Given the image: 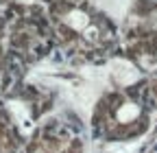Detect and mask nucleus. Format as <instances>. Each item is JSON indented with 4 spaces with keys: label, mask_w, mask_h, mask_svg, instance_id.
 I'll list each match as a JSON object with an SVG mask.
<instances>
[{
    "label": "nucleus",
    "mask_w": 157,
    "mask_h": 153,
    "mask_svg": "<svg viewBox=\"0 0 157 153\" xmlns=\"http://www.w3.org/2000/svg\"><path fill=\"white\" fill-rule=\"evenodd\" d=\"M137 116H140V107H137L135 103H131V101L122 103L120 107L116 109V118H118V123H122V125H129V123H133Z\"/></svg>",
    "instance_id": "nucleus-3"
},
{
    "label": "nucleus",
    "mask_w": 157,
    "mask_h": 153,
    "mask_svg": "<svg viewBox=\"0 0 157 153\" xmlns=\"http://www.w3.org/2000/svg\"><path fill=\"white\" fill-rule=\"evenodd\" d=\"M111 70L116 72L113 76H116L120 83H133V81L137 79L135 68H133L131 64H127V61H113V64H111Z\"/></svg>",
    "instance_id": "nucleus-1"
},
{
    "label": "nucleus",
    "mask_w": 157,
    "mask_h": 153,
    "mask_svg": "<svg viewBox=\"0 0 157 153\" xmlns=\"http://www.w3.org/2000/svg\"><path fill=\"white\" fill-rule=\"evenodd\" d=\"M63 22H66V26H70V29H74V31H85V29L90 26V18H87V13L81 11V9H72V11L63 18Z\"/></svg>",
    "instance_id": "nucleus-2"
}]
</instances>
